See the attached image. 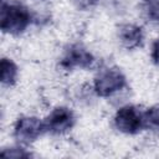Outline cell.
Wrapping results in <instances>:
<instances>
[{
	"label": "cell",
	"mask_w": 159,
	"mask_h": 159,
	"mask_svg": "<svg viewBox=\"0 0 159 159\" xmlns=\"http://www.w3.org/2000/svg\"><path fill=\"white\" fill-rule=\"evenodd\" d=\"M144 127L159 133V104L148 108L143 113Z\"/></svg>",
	"instance_id": "obj_9"
},
{
	"label": "cell",
	"mask_w": 159,
	"mask_h": 159,
	"mask_svg": "<svg viewBox=\"0 0 159 159\" xmlns=\"http://www.w3.org/2000/svg\"><path fill=\"white\" fill-rule=\"evenodd\" d=\"M114 125L124 134H137L144 128L143 113L135 106H123L114 116Z\"/></svg>",
	"instance_id": "obj_3"
},
{
	"label": "cell",
	"mask_w": 159,
	"mask_h": 159,
	"mask_svg": "<svg viewBox=\"0 0 159 159\" xmlns=\"http://www.w3.org/2000/svg\"><path fill=\"white\" fill-rule=\"evenodd\" d=\"M117 36L123 47L127 50H134L139 47L143 42V31L142 27L134 24H123L119 25L117 30Z\"/></svg>",
	"instance_id": "obj_7"
},
{
	"label": "cell",
	"mask_w": 159,
	"mask_h": 159,
	"mask_svg": "<svg viewBox=\"0 0 159 159\" xmlns=\"http://www.w3.org/2000/svg\"><path fill=\"white\" fill-rule=\"evenodd\" d=\"M144 12L150 21L159 22V0H145Z\"/></svg>",
	"instance_id": "obj_10"
},
{
	"label": "cell",
	"mask_w": 159,
	"mask_h": 159,
	"mask_svg": "<svg viewBox=\"0 0 159 159\" xmlns=\"http://www.w3.org/2000/svg\"><path fill=\"white\" fill-rule=\"evenodd\" d=\"M152 60L159 67V39H157L153 42V46H152Z\"/></svg>",
	"instance_id": "obj_13"
},
{
	"label": "cell",
	"mask_w": 159,
	"mask_h": 159,
	"mask_svg": "<svg viewBox=\"0 0 159 159\" xmlns=\"http://www.w3.org/2000/svg\"><path fill=\"white\" fill-rule=\"evenodd\" d=\"M17 66L10 58L2 57L0 61V80L4 86H14L17 78Z\"/></svg>",
	"instance_id": "obj_8"
},
{
	"label": "cell",
	"mask_w": 159,
	"mask_h": 159,
	"mask_svg": "<svg viewBox=\"0 0 159 159\" xmlns=\"http://www.w3.org/2000/svg\"><path fill=\"white\" fill-rule=\"evenodd\" d=\"M43 132L45 124L37 117H21L14 127V138L21 145H30Z\"/></svg>",
	"instance_id": "obj_4"
},
{
	"label": "cell",
	"mask_w": 159,
	"mask_h": 159,
	"mask_svg": "<svg viewBox=\"0 0 159 159\" xmlns=\"http://www.w3.org/2000/svg\"><path fill=\"white\" fill-rule=\"evenodd\" d=\"M93 62H94V57L89 51H87L81 45H72L65 52L61 60V66L66 70L88 68L93 65Z\"/></svg>",
	"instance_id": "obj_6"
},
{
	"label": "cell",
	"mask_w": 159,
	"mask_h": 159,
	"mask_svg": "<svg viewBox=\"0 0 159 159\" xmlns=\"http://www.w3.org/2000/svg\"><path fill=\"white\" fill-rule=\"evenodd\" d=\"M99 0H73V4L80 10H88L93 7Z\"/></svg>",
	"instance_id": "obj_12"
},
{
	"label": "cell",
	"mask_w": 159,
	"mask_h": 159,
	"mask_svg": "<svg viewBox=\"0 0 159 159\" xmlns=\"http://www.w3.org/2000/svg\"><path fill=\"white\" fill-rule=\"evenodd\" d=\"M45 130L52 134H63L75 125V114L67 107H56L43 120Z\"/></svg>",
	"instance_id": "obj_5"
},
{
	"label": "cell",
	"mask_w": 159,
	"mask_h": 159,
	"mask_svg": "<svg viewBox=\"0 0 159 159\" xmlns=\"http://www.w3.org/2000/svg\"><path fill=\"white\" fill-rule=\"evenodd\" d=\"M125 86V77L118 68L101 70L93 81L94 92L99 97H109Z\"/></svg>",
	"instance_id": "obj_2"
},
{
	"label": "cell",
	"mask_w": 159,
	"mask_h": 159,
	"mask_svg": "<svg viewBox=\"0 0 159 159\" xmlns=\"http://www.w3.org/2000/svg\"><path fill=\"white\" fill-rule=\"evenodd\" d=\"M2 157H7V158H22V157H30V153H26L25 149L22 148H9V149H4L1 152Z\"/></svg>",
	"instance_id": "obj_11"
},
{
	"label": "cell",
	"mask_w": 159,
	"mask_h": 159,
	"mask_svg": "<svg viewBox=\"0 0 159 159\" xmlns=\"http://www.w3.org/2000/svg\"><path fill=\"white\" fill-rule=\"evenodd\" d=\"M31 22V14L27 7L16 2L2 1L0 10V29L9 35L22 34Z\"/></svg>",
	"instance_id": "obj_1"
}]
</instances>
